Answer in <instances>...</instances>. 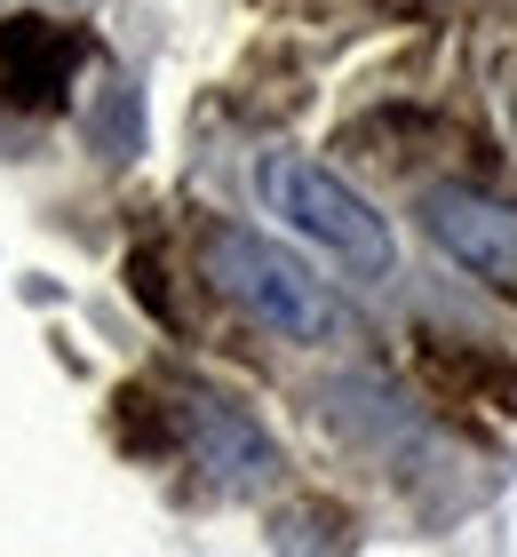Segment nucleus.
<instances>
[{
	"label": "nucleus",
	"instance_id": "obj_1",
	"mask_svg": "<svg viewBox=\"0 0 517 557\" xmlns=\"http://www.w3.org/2000/svg\"><path fill=\"white\" fill-rule=\"evenodd\" d=\"M199 263L216 278V295L239 302L271 335H287V343H334L343 335V302L327 295V278H310V263H295L287 247H271L263 232L216 223V232L199 239Z\"/></svg>",
	"mask_w": 517,
	"mask_h": 557
},
{
	"label": "nucleus",
	"instance_id": "obj_2",
	"mask_svg": "<svg viewBox=\"0 0 517 557\" xmlns=\"http://www.w3.org/2000/svg\"><path fill=\"white\" fill-rule=\"evenodd\" d=\"M255 191H263L271 215H287L303 239H319L327 256H343L350 271H367V278L391 271V256H398V247H391V223H382L334 168L303 160V151H263V168H255Z\"/></svg>",
	"mask_w": 517,
	"mask_h": 557
},
{
	"label": "nucleus",
	"instance_id": "obj_3",
	"mask_svg": "<svg viewBox=\"0 0 517 557\" xmlns=\"http://www.w3.org/2000/svg\"><path fill=\"white\" fill-rule=\"evenodd\" d=\"M422 232L461 271H478L485 287L517 295V199L478 191V184H438V191H422Z\"/></svg>",
	"mask_w": 517,
	"mask_h": 557
},
{
	"label": "nucleus",
	"instance_id": "obj_4",
	"mask_svg": "<svg viewBox=\"0 0 517 557\" xmlns=\"http://www.w3.org/2000/svg\"><path fill=\"white\" fill-rule=\"evenodd\" d=\"M175 430H184V446H192L216 478H231V486H255V478L279 470L271 438H263V430H255L239 407H223V398L184 391V398H175Z\"/></svg>",
	"mask_w": 517,
	"mask_h": 557
},
{
	"label": "nucleus",
	"instance_id": "obj_5",
	"mask_svg": "<svg viewBox=\"0 0 517 557\" xmlns=\"http://www.w3.org/2000/svg\"><path fill=\"white\" fill-rule=\"evenodd\" d=\"M81 33L72 24H48V16H16L9 33H0V81H9L16 104H57L72 88V72H81Z\"/></svg>",
	"mask_w": 517,
	"mask_h": 557
}]
</instances>
